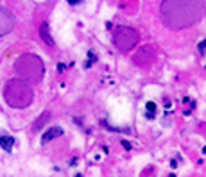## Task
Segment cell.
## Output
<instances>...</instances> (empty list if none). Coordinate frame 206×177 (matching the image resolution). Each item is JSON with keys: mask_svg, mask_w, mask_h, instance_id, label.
Wrapping results in <instances>:
<instances>
[{"mask_svg": "<svg viewBox=\"0 0 206 177\" xmlns=\"http://www.w3.org/2000/svg\"><path fill=\"white\" fill-rule=\"evenodd\" d=\"M14 138L13 136H9V134H4V136H0V148H4V150H7V152H11L13 150V147H14Z\"/></svg>", "mask_w": 206, "mask_h": 177, "instance_id": "52a82bcc", "label": "cell"}, {"mask_svg": "<svg viewBox=\"0 0 206 177\" xmlns=\"http://www.w3.org/2000/svg\"><path fill=\"white\" fill-rule=\"evenodd\" d=\"M41 36H43V39L47 41V43H50V45H54V41H52V39H50V36L47 34V24H43V25H41Z\"/></svg>", "mask_w": 206, "mask_h": 177, "instance_id": "ba28073f", "label": "cell"}, {"mask_svg": "<svg viewBox=\"0 0 206 177\" xmlns=\"http://www.w3.org/2000/svg\"><path fill=\"white\" fill-rule=\"evenodd\" d=\"M4 98L11 107H27L32 102V91L20 81H9L4 90Z\"/></svg>", "mask_w": 206, "mask_h": 177, "instance_id": "3957f363", "label": "cell"}, {"mask_svg": "<svg viewBox=\"0 0 206 177\" xmlns=\"http://www.w3.org/2000/svg\"><path fill=\"white\" fill-rule=\"evenodd\" d=\"M197 47H199V54H201V56H206V39H202Z\"/></svg>", "mask_w": 206, "mask_h": 177, "instance_id": "9c48e42d", "label": "cell"}, {"mask_svg": "<svg viewBox=\"0 0 206 177\" xmlns=\"http://www.w3.org/2000/svg\"><path fill=\"white\" fill-rule=\"evenodd\" d=\"M206 14L204 0H165L161 4V21L172 31L187 29Z\"/></svg>", "mask_w": 206, "mask_h": 177, "instance_id": "6da1fadb", "label": "cell"}, {"mask_svg": "<svg viewBox=\"0 0 206 177\" xmlns=\"http://www.w3.org/2000/svg\"><path fill=\"white\" fill-rule=\"evenodd\" d=\"M66 2H68V4H70V6H77L79 2H83V0H66Z\"/></svg>", "mask_w": 206, "mask_h": 177, "instance_id": "4fadbf2b", "label": "cell"}, {"mask_svg": "<svg viewBox=\"0 0 206 177\" xmlns=\"http://www.w3.org/2000/svg\"><path fill=\"white\" fill-rule=\"evenodd\" d=\"M170 177H176V175H174V173H170Z\"/></svg>", "mask_w": 206, "mask_h": 177, "instance_id": "9a60e30c", "label": "cell"}, {"mask_svg": "<svg viewBox=\"0 0 206 177\" xmlns=\"http://www.w3.org/2000/svg\"><path fill=\"white\" fill-rule=\"evenodd\" d=\"M113 41H115L118 50L127 52L138 43V34L131 27H117L115 32H113Z\"/></svg>", "mask_w": 206, "mask_h": 177, "instance_id": "277c9868", "label": "cell"}, {"mask_svg": "<svg viewBox=\"0 0 206 177\" xmlns=\"http://www.w3.org/2000/svg\"><path fill=\"white\" fill-rule=\"evenodd\" d=\"M14 70L20 79L38 82V81H41V75H43V63L39 61V57H36L32 54H24L18 57Z\"/></svg>", "mask_w": 206, "mask_h": 177, "instance_id": "7a4b0ae2", "label": "cell"}, {"mask_svg": "<svg viewBox=\"0 0 206 177\" xmlns=\"http://www.w3.org/2000/svg\"><path fill=\"white\" fill-rule=\"evenodd\" d=\"M145 116H147V118H149V120H154V116H156V113H147V115H145Z\"/></svg>", "mask_w": 206, "mask_h": 177, "instance_id": "5bb4252c", "label": "cell"}, {"mask_svg": "<svg viewBox=\"0 0 206 177\" xmlns=\"http://www.w3.org/2000/svg\"><path fill=\"white\" fill-rule=\"evenodd\" d=\"M145 109H147V113H156V104L154 102H147Z\"/></svg>", "mask_w": 206, "mask_h": 177, "instance_id": "8fae6325", "label": "cell"}, {"mask_svg": "<svg viewBox=\"0 0 206 177\" xmlns=\"http://www.w3.org/2000/svg\"><path fill=\"white\" fill-rule=\"evenodd\" d=\"M63 134V129L61 127H50V129H47L43 132V136H41V143L43 145H47L49 141H52L54 138H59Z\"/></svg>", "mask_w": 206, "mask_h": 177, "instance_id": "8992f818", "label": "cell"}, {"mask_svg": "<svg viewBox=\"0 0 206 177\" xmlns=\"http://www.w3.org/2000/svg\"><path fill=\"white\" fill-rule=\"evenodd\" d=\"M122 145H124V148H126V150H131V148H133V147H131V143H129V141H126V140L122 141Z\"/></svg>", "mask_w": 206, "mask_h": 177, "instance_id": "7c38bea8", "label": "cell"}, {"mask_svg": "<svg viewBox=\"0 0 206 177\" xmlns=\"http://www.w3.org/2000/svg\"><path fill=\"white\" fill-rule=\"evenodd\" d=\"M14 27V16L11 14L9 9L0 6V36H6L13 31Z\"/></svg>", "mask_w": 206, "mask_h": 177, "instance_id": "5b68a950", "label": "cell"}, {"mask_svg": "<svg viewBox=\"0 0 206 177\" xmlns=\"http://www.w3.org/2000/svg\"><path fill=\"white\" fill-rule=\"evenodd\" d=\"M97 61V56L93 54V52H88V63H86V66H90V64H93Z\"/></svg>", "mask_w": 206, "mask_h": 177, "instance_id": "30bf717a", "label": "cell"}]
</instances>
